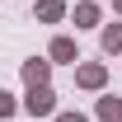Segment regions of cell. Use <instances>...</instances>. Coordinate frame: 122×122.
I'll return each instance as SVG.
<instances>
[{
  "label": "cell",
  "mask_w": 122,
  "mask_h": 122,
  "mask_svg": "<svg viewBox=\"0 0 122 122\" xmlns=\"http://www.w3.org/2000/svg\"><path fill=\"white\" fill-rule=\"evenodd\" d=\"M61 122H80V117H61Z\"/></svg>",
  "instance_id": "2"
},
{
  "label": "cell",
  "mask_w": 122,
  "mask_h": 122,
  "mask_svg": "<svg viewBox=\"0 0 122 122\" xmlns=\"http://www.w3.org/2000/svg\"><path fill=\"white\" fill-rule=\"evenodd\" d=\"M42 108H52V94L38 89V94H33V113H42Z\"/></svg>",
  "instance_id": "1"
}]
</instances>
